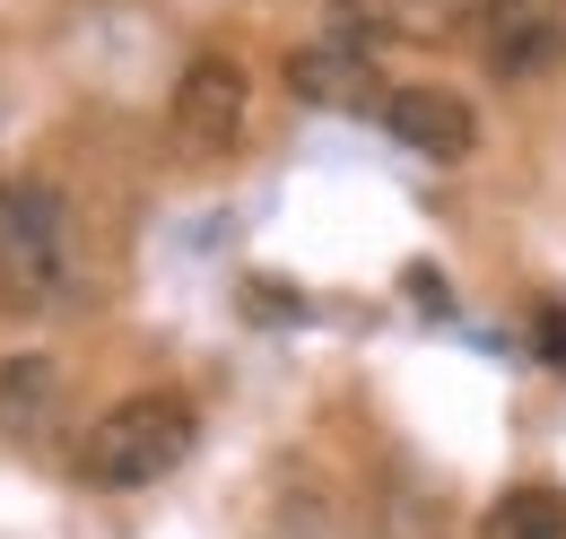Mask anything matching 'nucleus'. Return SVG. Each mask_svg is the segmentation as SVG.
<instances>
[{
	"label": "nucleus",
	"instance_id": "nucleus-1",
	"mask_svg": "<svg viewBox=\"0 0 566 539\" xmlns=\"http://www.w3.org/2000/svg\"><path fill=\"white\" fill-rule=\"evenodd\" d=\"M0 305L9 314L78 305V218L35 175H0Z\"/></svg>",
	"mask_w": 566,
	"mask_h": 539
},
{
	"label": "nucleus",
	"instance_id": "nucleus-2",
	"mask_svg": "<svg viewBox=\"0 0 566 539\" xmlns=\"http://www.w3.org/2000/svg\"><path fill=\"white\" fill-rule=\"evenodd\" d=\"M192 444H201V418H192L184 392H132V401H114L105 418H87V435H78V478L132 496V487L175 478L192 462Z\"/></svg>",
	"mask_w": 566,
	"mask_h": 539
},
{
	"label": "nucleus",
	"instance_id": "nucleus-3",
	"mask_svg": "<svg viewBox=\"0 0 566 539\" xmlns=\"http://www.w3.org/2000/svg\"><path fill=\"white\" fill-rule=\"evenodd\" d=\"M244 123H253V78H244L235 53H192V62L175 70V96H166V139H175V157L218 166V157H235Z\"/></svg>",
	"mask_w": 566,
	"mask_h": 539
},
{
	"label": "nucleus",
	"instance_id": "nucleus-4",
	"mask_svg": "<svg viewBox=\"0 0 566 539\" xmlns=\"http://www.w3.org/2000/svg\"><path fill=\"white\" fill-rule=\"evenodd\" d=\"M375 114H384V131L401 139L410 157H427V166H462V157L480 148V105H471L462 87H444V78H401V87H384Z\"/></svg>",
	"mask_w": 566,
	"mask_h": 539
},
{
	"label": "nucleus",
	"instance_id": "nucleus-5",
	"mask_svg": "<svg viewBox=\"0 0 566 539\" xmlns=\"http://www.w3.org/2000/svg\"><path fill=\"white\" fill-rule=\"evenodd\" d=\"M471 44L496 78H541L566 62V0H496Z\"/></svg>",
	"mask_w": 566,
	"mask_h": 539
},
{
	"label": "nucleus",
	"instance_id": "nucleus-6",
	"mask_svg": "<svg viewBox=\"0 0 566 539\" xmlns=\"http://www.w3.org/2000/svg\"><path fill=\"white\" fill-rule=\"evenodd\" d=\"M287 87H296L305 105H375V87H384L375 35H366V27H340V35H323V44H296V53H287Z\"/></svg>",
	"mask_w": 566,
	"mask_h": 539
},
{
	"label": "nucleus",
	"instance_id": "nucleus-7",
	"mask_svg": "<svg viewBox=\"0 0 566 539\" xmlns=\"http://www.w3.org/2000/svg\"><path fill=\"white\" fill-rule=\"evenodd\" d=\"M496 0H349V18L375 35V44H471L489 27Z\"/></svg>",
	"mask_w": 566,
	"mask_h": 539
},
{
	"label": "nucleus",
	"instance_id": "nucleus-8",
	"mask_svg": "<svg viewBox=\"0 0 566 539\" xmlns=\"http://www.w3.org/2000/svg\"><path fill=\"white\" fill-rule=\"evenodd\" d=\"M62 409H71V374H62L44 348L0 357V435L35 444V435H53V426H62Z\"/></svg>",
	"mask_w": 566,
	"mask_h": 539
},
{
	"label": "nucleus",
	"instance_id": "nucleus-9",
	"mask_svg": "<svg viewBox=\"0 0 566 539\" xmlns=\"http://www.w3.org/2000/svg\"><path fill=\"white\" fill-rule=\"evenodd\" d=\"M375 539H453V505L419 471H392L375 487Z\"/></svg>",
	"mask_w": 566,
	"mask_h": 539
},
{
	"label": "nucleus",
	"instance_id": "nucleus-10",
	"mask_svg": "<svg viewBox=\"0 0 566 539\" xmlns=\"http://www.w3.org/2000/svg\"><path fill=\"white\" fill-rule=\"evenodd\" d=\"M480 539H566V487H505L480 514Z\"/></svg>",
	"mask_w": 566,
	"mask_h": 539
}]
</instances>
